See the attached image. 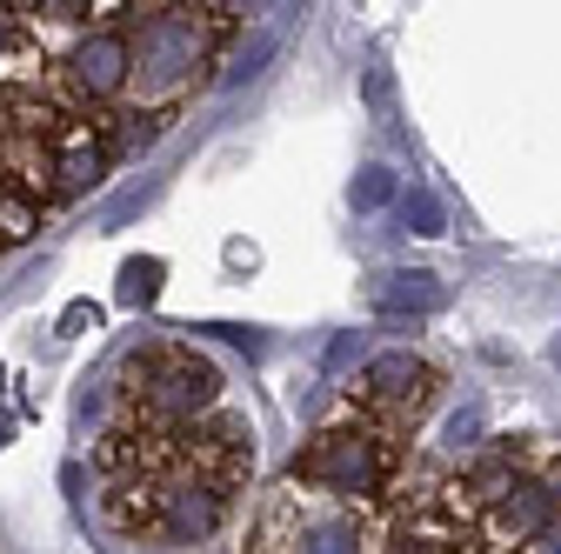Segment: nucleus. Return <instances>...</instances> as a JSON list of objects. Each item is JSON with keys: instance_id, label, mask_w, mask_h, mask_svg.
Wrapping results in <instances>:
<instances>
[{"instance_id": "1", "label": "nucleus", "mask_w": 561, "mask_h": 554, "mask_svg": "<svg viewBox=\"0 0 561 554\" xmlns=\"http://www.w3.org/2000/svg\"><path fill=\"white\" fill-rule=\"evenodd\" d=\"M234 8H140L127 41H134V88L148 107H174L187 101L207 67H215V47L228 34Z\"/></svg>"}, {"instance_id": "2", "label": "nucleus", "mask_w": 561, "mask_h": 554, "mask_svg": "<svg viewBox=\"0 0 561 554\" xmlns=\"http://www.w3.org/2000/svg\"><path fill=\"white\" fill-rule=\"evenodd\" d=\"M295 481L334 508H368L394 495V481H401V435L362 422L355 407H341V422H328L308 441V454H295Z\"/></svg>"}, {"instance_id": "19", "label": "nucleus", "mask_w": 561, "mask_h": 554, "mask_svg": "<svg viewBox=\"0 0 561 554\" xmlns=\"http://www.w3.org/2000/svg\"><path fill=\"white\" fill-rule=\"evenodd\" d=\"M207 334H221V341H234V348L261 355V334H254V327H207Z\"/></svg>"}, {"instance_id": "17", "label": "nucleus", "mask_w": 561, "mask_h": 554, "mask_svg": "<svg viewBox=\"0 0 561 554\" xmlns=\"http://www.w3.org/2000/svg\"><path fill=\"white\" fill-rule=\"evenodd\" d=\"M267 54H274V41L261 34V41H254V47H248V54H241V60L228 67V88H234V81H248V74H261V60H267Z\"/></svg>"}, {"instance_id": "10", "label": "nucleus", "mask_w": 561, "mask_h": 554, "mask_svg": "<svg viewBox=\"0 0 561 554\" xmlns=\"http://www.w3.org/2000/svg\"><path fill=\"white\" fill-rule=\"evenodd\" d=\"M368 308L381 321H421V314H442L448 308V281L428 267H381L368 281Z\"/></svg>"}, {"instance_id": "11", "label": "nucleus", "mask_w": 561, "mask_h": 554, "mask_svg": "<svg viewBox=\"0 0 561 554\" xmlns=\"http://www.w3.org/2000/svg\"><path fill=\"white\" fill-rule=\"evenodd\" d=\"M154 508H161V474H114L101 495V521L114 534H154Z\"/></svg>"}, {"instance_id": "20", "label": "nucleus", "mask_w": 561, "mask_h": 554, "mask_svg": "<svg viewBox=\"0 0 561 554\" xmlns=\"http://www.w3.org/2000/svg\"><path fill=\"white\" fill-rule=\"evenodd\" d=\"M14 34H21V21H14V8H0V60L14 54Z\"/></svg>"}, {"instance_id": "6", "label": "nucleus", "mask_w": 561, "mask_h": 554, "mask_svg": "<svg viewBox=\"0 0 561 554\" xmlns=\"http://www.w3.org/2000/svg\"><path fill=\"white\" fill-rule=\"evenodd\" d=\"M234 515V481H215L201 468H168L161 474V508H154V534L174 547H201L215 541L221 521Z\"/></svg>"}, {"instance_id": "12", "label": "nucleus", "mask_w": 561, "mask_h": 554, "mask_svg": "<svg viewBox=\"0 0 561 554\" xmlns=\"http://www.w3.org/2000/svg\"><path fill=\"white\" fill-rule=\"evenodd\" d=\"M34 234H41V200H34L21 181L0 174V247H21V241H34Z\"/></svg>"}, {"instance_id": "21", "label": "nucleus", "mask_w": 561, "mask_h": 554, "mask_svg": "<svg viewBox=\"0 0 561 554\" xmlns=\"http://www.w3.org/2000/svg\"><path fill=\"white\" fill-rule=\"evenodd\" d=\"M528 554H561V521H554V528H548V534H541V541H535Z\"/></svg>"}, {"instance_id": "15", "label": "nucleus", "mask_w": 561, "mask_h": 554, "mask_svg": "<svg viewBox=\"0 0 561 554\" xmlns=\"http://www.w3.org/2000/svg\"><path fill=\"white\" fill-rule=\"evenodd\" d=\"M388 200H401V181H394V168H362L355 174V215H375V207H388Z\"/></svg>"}, {"instance_id": "4", "label": "nucleus", "mask_w": 561, "mask_h": 554, "mask_svg": "<svg viewBox=\"0 0 561 554\" xmlns=\"http://www.w3.org/2000/svg\"><path fill=\"white\" fill-rule=\"evenodd\" d=\"M554 521H561V468L554 461H528V474L474 521L468 554H528Z\"/></svg>"}, {"instance_id": "5", "label": "nucleus", "mask_w": 561, "mask_h": 554, "mask_svg": "<svg viewBox=\"0 0 561 554\" xmlns=\"http://www.w3.org/2000/svg\"><path fill=\"white\" fill-rule=\"evenodd\" d=\"M221 407V368L194 355V348H154V368H148V388H140V414L161 428H187L201 414Z\"/></svg>"}, {"instance_id": "16", "label": "nucleus", "mask_w": 561, "mask_h": 554, "mask_svg": "<svg viewBox=\"0 0 561 554\" xmlns=\"http://www.w3.org/2000/svg\"><path fill=\"white\" fill-rule=\"evenodd\" d=\"M481 428H488V414L468 401L461 414H448V428H442V448H448V454H474V448H481Z\"/></svg>"}, {"instance_id": "14", "label": "nucleus", "mask_w": 561, "mask_h": 554, "mask_svg": "<svg viewBox=\"0 0 561 554\" xmlns=\"http://www.w3.org/2000/svg\"><path fill=\"white\" fill-rule=\"evenodd\" d=\"M401 221H408V234H448V215H442V200L428 194V187H408L401 200Z\"/></svg>"}, {"instance_id": "18", "label": "nucleus", "mask_w": 561, "mask_h": 554, "mask_svg": "<svg viewBox=\"0 0 561 554\" xmlns=\"http://www.w3.org/2000/svg\"><path fill=\"white\" fill-rule=\"evenodd\" d=\"M362 355V341L355 334H341V341H328V368H347V361H355Z\"/></svg>"}, {"instance_id": "22", "label": "nucleus", "mask_w": 561, "mask_h": 554, "mask_svg": "<svg viewBox=\"0 0 561 554\" xmlns=\"http://www.w3.org/2000/svg\"><path fill=\"white\" fill-rule=\"evenodd\" d=\"M548 361H554V368H561V334H554V341H548Z\"/></svg>"}, {"instance_id": "9", "label": "nucleus", "mask_w": 561, "mask_h": 554, "mask_svg": "<svg viewBox=\"0 0 561 554\" xmlns=\"http://www.w3.org/2000/svg\"><path fill=\"white\" fill-rule=\"evenodd\" d=\"M267 521L288 528V554H368L362 547V521L347 508H334V501H314L301 515H295V501H280Z\"/></svg>"}, {"instance_id": "8", "label": "nucleus", "mask_w": 561, "mask_h": 554, "mask_svg": "<svg viewBox=\"0 0 561 554\" xmlns=\"http://www.w3.org/2000/svg\"><path fill=\"white\" fill-rule=\"evenodd\" d=\"M114 168V148H107V127L101 120H67L54 141H47V174H54V194H88L101 187Z\"/></svg>"}, {"instance_id": "13", "label": "nucleus", "mask_w": 561, "mask_h": 554, "mask_svg": "<svg viewBox=\"0 0 561 554\" xmlns=\"http://www.w3.org/2000/svg\"><path fill=\"white\" fill-rule=\"evenodd\" d=\"M161 301V261H127L121 267V308H154Z\"/></svg>"}, {"instance_id": "7", "label": "nucleus", "mask_w": 561, "mask_h": 554, "mask_svg": "<svg viewBox=\"0 0 561 554\" xmlns=\"http://www.w3.org/2000/svg\"><path fill=\"white\" fill-rule=\"evenodd\" d=\"M60 88L75 101H121L134 88V41L127 27H88L81 41H67L60 54Z\"/></svg>"}, {"instance_id": "3", "label": "nucleus", "mask_w": 561, "mask_h": 554, "mask_svg": "<svg viewBox=\"0 0 561 554\" xmlns=\"http://www.w3.org/2000/svg\"><path fill=\"white\" fill-rule=\"evenodd\" d=\"M435 388H442L435 361H421L414 348H381L355 381H347V407H355L362 422H375V428L401 435V428H414V422H421V407L435 401Z\"/></svg>"}]
</instances>
